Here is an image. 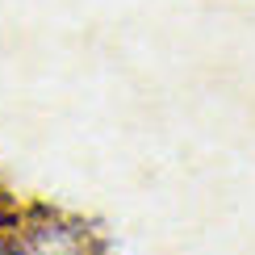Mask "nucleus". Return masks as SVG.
<instances>
[{"instance_id":"f257e3e1","label":"nucleus","mask_w":255,"mask_h":255,"mask_svg":"<svg viewBox=\"0 0 255 255\" xmlns=\"http://www.w3.org/2000/svg\"><path fill=\"white\" fill-rule=\"evenodd\" d=\"M0 255H38V251H29V247H4Z\"/></svg>"}]
</instances>
